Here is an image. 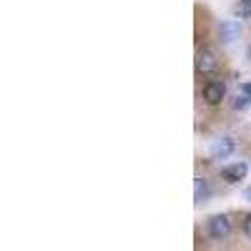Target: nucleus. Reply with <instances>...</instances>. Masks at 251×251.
Returning a JSON list of instances; mask_svg holds the SVG:
<instances>
[{
    "label": "nucleus",
    "mask_w": 251,
    "mask_h": 251,
    "mask_svg": "<svg viewBox=\"0 0 251 251\" xmlns=\"http://www.w3.org/2000/svg\"><path fill=\"white\" fill-rule=\"evenodd\" d=\"M206 234L211 236L214 241H224L231 236V219L228 214H214L206 219Z\"/></svg>",
    "instance_id": "nucleus-1"
},
{
    "label": "nucleus",
    "mask_w": 251,
    "mask_h": 251,
    "mask_svg": "<svg viewBox=\"0 0 251 251\" xmlns=\"http://www.w3.org/2000/svg\"><path fill=\"white\" fill-rule=\"evenodd\" d=\"M201 93H203V100L208 103V106H219V103L226 98V83L224 80H208Z\"/></svg>",
    "instance_id": "nucleus-2"
},
{
    "label": "nucleus",
    "mask_w": 251,
    "mask_h": 251,
    "mask_svg": "<svg viewBox=\"0 0 251 251\" xmlns=\"http://www.w3.org/2000/svg\"><path fill=\"white\" fill-rule=\"evenodd\" d=\"M234 151H236L234 138H216L211 143V149H208V156L214 161H226L228 156H234Z\"/></svg>",
    "instance_id": "nucleus-3"
},
{
    "label": "nucleus",
    "mask_w": 251,
    "mask_h": 251,
    "mask_svg": "<svg viewBox=\"0 0 251 251\" xmlns=\"http://www.w3.org/2000/svg\"><path fill=\"white\" fill-rule=\"evenodd\" d=\"M221 176H224L226 183H241V181L249 176V163H246V161H236V163H231V166H224Z\"/></svg>",
    "instance_id": "nucleus-4"
},
{
    "label": "nucleus",
    "mask_w": 251,
    "mask_h": 251,
    "mask_svg": "<svg viewBox=\"0 0 251 251\" xmlns=\"http://www.w3.org/2000/svg\"><path fill=\"white\" fill-rule=\"evenodd\" d=\"M241 23L239 20H224L221 23V28H219V38H221V43L224 46H231V43H236V40L241 38Z\"/></svg>",
    "instance_id": "nucleus-5"
},
{
    "label": "nucleus",
    "mask_w": 251,
    "mask_h": 251,
    "mask_svg": "<svg viewBox=\"0 0 251 251\" xmlns=\"http://www.w3.org/2000/svg\"><path fill=\"white\" fill-rule=\"evenodd\" d=\"M219 68V63H216V55L211 50H206V48H199L196 50V71L208 75V73H216Z\"/></svg>",
    "instance_id": "nucleus-6"
},
{
    "label": "nucleus",
    "mask_w": 251,
    "mask_h": 251,
    "mask_svg": "<svg viewBox=\"0 0 251 251\" xmlns=\"http://www.w3.org/2000/svg\"><path fill=\"white\" fill-rule=\"evenodd\" d=\"M208 199H211V186H208L206 178L196 176V178H194V201H196V203H206Z\"/></svg>",
    "instance_id": "nucleus-7"
},
{
    "label": "nucleus",
    "mask_w": 251,
    "mask_h": 251,
    "mask_svg": "<svg viewBox=\"0 0 251 251\" xmlns=\"http://www.w3.org/2000/svg\"><path fill=\"white\" fill-rule=\"evenodd\" d=\"M234 15L241 18V20H249L251 18V0H239L234 5Z\"/></svg>",
    "instance_id": "nucleus-8"
},
{
    "label": "nucleus",
    "mask_w": 251,
    "mask_h": 251,
    "mask_svg": "<svg viewBox=\"0 0 251 251\" xmlns=\"http://www.w3.org/2000/svg\"><path fill=\"white\" fill-rule=\"evenodd\" d=\"M249 108H251V98H249L246 93H244V96L239 93V96L234 98V111H249Z\"/></svg>",
    "instance_id": "nucleus-9"
},
{
    "label": "nucleus",
    "mask_w": 251,
    "mask_h": 251,
    "mask_svg": "<svg viewBox=\"0 0 251 251\" xmlns=\"http://www.w3.org/2000/svg\"><path fill=\"white\" fill-rule=\"evenodd\" d=\"M241 93H246V96L251 98V80H244V83H241Z\"/></svg>",
    "instance_id": "nucleus-10"
},
{
    "label": "nucleus",
    "mask_w": 251,
    "mask_h": 251,
    "mask_svg": "<svg viewBox=\"0 0 251 251\" xmlns=\"http://www.w3.org/2000/svg\"><path fill=\"white\" fill-rule=\"evenodd\" d=\"M244 234H246V236L251 239V214L246 216V224H244Z\"/></svg>",
    "instance_id": "nucleus-11"
},
{
    "label": "nucleus",
    "mask_w": 251,
    "mask_h": 251,
    "mask_svg": "<svg viewBox=\"0 0 251 251\" xmlns=\"http://www.w3.org/2000/svg\"><path fill=\"white\" fill-rule=\"evenodd\" d=\"M244 196H246V201H251V186H246V191H244Z\"/></svg>",
    "instance_id": "nucleus-12"
},
{
    "label": "nucleus",
    "mask_w": 251,
    "mask_h": 251,
    "mask_svg": "<svg viewBox=\"0 0 251 251\" xmlns=\"http://www.w3.org/2000/svg\"><path fill=\"white\" fill-rule=\"evenodd\" d=\"M249 60H251V50H249Z\"/></svg>",
    "instance_id": "nucleus-13"
}]
</instances>
